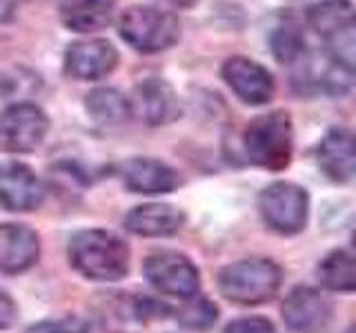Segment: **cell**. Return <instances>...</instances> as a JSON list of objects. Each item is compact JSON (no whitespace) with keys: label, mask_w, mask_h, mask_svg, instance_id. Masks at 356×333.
<instances>
[{"label":"cell","mask_w":356,"mask_h":333,"mask_svg":"<svg viewBox=\"0 0 356 333\" xmlns=\"http://www.w3.org/2000/svg\"><path fill=\"white\" fill-rule=\"evenodd\" d=\"M70 262L89 280L114 282L129 269V249L114 233L87 229L70 240Z\"/></svg>","instance_id":"obj_1"},{"label":"cell","mask_w":356,"mask_h":333,"mask_svg":"<svg viewBox=\"0 0 356 333\" xmlns=\"http://www.w3.org/2000/svg\"><path fill=\"white\" fill-rule=\"evenodd\" d=\"M243 149L248 160L270 171H281L292 162L294 131L287 111H270L254 118L243 133Z\"/></svg>","instance_id":"obj_2"},{"label":"cell","mask_w":356,"mask_h":333,"mask_svg":"<svg viewBox=\"0 0 356 333\" xmlns=\"http://www.w3.org/2000/svg\"><path fill=\"white\" fill-rule=\"evenodd\" d=\"M307 25L325 42V56L354 74V5L352 0H321L307 9Z\"/></svg>","instance_id":"obj_3"},{"label":"cell","mask_w":356,"mask_h":333,"mask_svg":"<svg viewBox=\"0 0 356 333\" xmlns=\"http://www.w3.org/2000/svg\"><path fill=\"white\" fill-rule=\"evenodd\" d=\"M118 33L138 53H161L181 38V22L159 7L131 5L118 18Z\"/></svg>","instance_id":"obj_4"},{"label":"cell","mask_w":356,"mask_h":333,"mask_svg":"<svg viewBox=\"0 0 356 333\" xmlns=\"http://www.w3.org/2000/svg\"><path fill=\"white\" fill-rule=\"evenodd\" d=\"M281 287V269L265 258L234 262L220 271L218 289L234 305H263Z\"/></svg>","instance_id":"obj_5"},{"label":"cell","mask_w":356,"mask_h":333,"mask_svg":"<svg viewBox=\"0 0 356 333\" xmlns=\"http://www.w3.org/2000/svg\"><path fill=\"white\" fill-rule=\"evenodd\" d=\"M259 209L265 225L281 236H294L305 229L309 198L303 187L294 182H274L259 196Z\"/></svg>","instance_id":"obj_6"},{"label":"cell","mask_w":356,"mask_h":333,"mask_svg":"<svg viewBox=\"0 0 356 333\" xmlns=\"http://www.w3.org/2000/svg\"><path fill=\"white\" fill-rule=\"evenodd\" d=\"M143 273L161 293L181 300L196 296L200 287V273L194 262L176 251L152 253L143 264Z\"/></svg>","instance_id":"obj_7"},{"label":"cell","mask_w":356,"mask_h":333,"mask_svg":"<svg viewBox=\"0 0 356 333\" xmlns=\"http://www.w3.org/2000/svg\"><path fill=\"white\" fill-rule=\"evenodd\" d=\"M49 131V118L31 103H14L0 114V147L11 153L33 151Z\"/></svg>","instance_id":"obj_8"},{"label":"cell","mask_w":356,"mask_h":333,"mask_svg":"<svg viewBox=\"0 0 356 333\" xmlns=\"http://www.w3.org/2000/svg\"><path fill=\"white\" fill-rule=\"evenodd\" d=\"M129 100V111L134 118L149 127H161L178 118L181 105L172 85L163 78H147L134 87Z\"/></svg>","instance_id":"obj_9"},{"label":"cell","mask_w":356,"mask_h":333,"mask_svg":"<svg viewBox=\"0 0 356 333\" xmlns=\"http://www.w3.org/2000/svg\"><path fill=\"white\" fill-rule=\"evenodd\" d=\"M118 65L116 47L105 38H85L72 42L65 51V71L78 80H100Z\"/></svg>","instance_id":"obj_10"},{"label":"cell","mask_w":356,"mask_h":333,"mask_svg":"<svg viewBox=\"0 0 356 333\" xmlns=\"http://www.w3.org/2000/svg\"><path fill=\"white\" fill-rule=\"evenodd\" d=\"M222 80L248 105H265L274 96V78L261 62L234 56L222 65Z\"/></svg>","instance_id":"obj_11"},{"label":"cell","mask_w":356,"mask_h":333,"mask_svg":"<svg viewBox=\"0 0 356 333\" xmlns=\"http://www.w3.org/2000/svg\"><path fill=\"white\" fill-rule=\"evenodd\" d=\"M285 325L296 333H318L332 318V302L312 287H296L281 307Z\"/></svg>","instance_id":"obj_12"},{"label":"cell","mask_w":356,"mask_h":333,"mask_svg":"<svg viewBox=\"0 0 356 333\" xmlns=\"http://www.w3.org/2000/svg\"><path fill=\"white\" fill-rule=\"evenodd\" d=\"M44 200V187L27 164H0V207L7 211H31Z\"/></svg>","instance_id":"obj_13"},{"label":"cell","mask_w":356,"mask_h":333,"mask_svg":"<svg viewBox=\"0 0 356 333\" xmlns=\"http://www.w3.org/2000/svg\"><path fill=\"white\" fill-rule=\"evenodd\" d=\"M316 160L330 180L350 182L356 171V149L352 131L343 127L330 129L316 147Z\"/></svg>","instance_id":"obj_14"},{"label":"cell","mask_w":356,"mask_h":333,"mask_svg":"<svg viewBox=\"0 0 356 333\" xmlns=\"http://www.w3.org/2000/svg\"><path fill=\"white\" fill-rule=\"evenodd\" d=\"M120 180L134 194H170L181 178L170 164L154 158H129L120 164Z\"/></svg>","instance_id":"obj_15"},{"label":"cell","mask_w":356,"mask_h":333,"mask_svg":"<svg viewBox=\"0 0 356 333\" xmlns=\"http://www.w3.org/2000/svg\"><path fill=\"white\" fill-rule=\"evenodd\" d=\"M40 255L38 233L27 225H0V271L22 273L36 264Z\"/></svg>","instance_id":"obj_16"},{"label":"cell","mask_w":356,"mask_h":333,"mask_svg":"<svg viewBox=\"0 0 356 333\" xmlns=\"http://www.w3.org/2000/svg\"><path fill=\"white\" fill-rule=\"evenodd\" d=\"M185 214L174 205L149 203L131 209L125 218L127 231L145 238H167L183 229Z\"/></svg>","instance_id":"obj_17"},{"label":"cell","mask_w":356,"mask_h":333,"mask_svg":"<svg viewBox=\"0 0 356 333\" xmlns=\"http://www.w3.org/2000/svg\"><path fill=\"white\" fill-rule=\"evenodd\" d=\"M114 5V0H60L58 11L67 29L89 33L109 25Z\"/></svg>","instance_id":"obj_18"},{"label":"cell","mask_w":356,"mask_h":333,"mask_svg":"<svg viewBox=\"0 0 356 333\" xmlns=\"http://www.w3.org/2000/svg\"><path fill=\"white\" fill-rule=\"evenodd\" d=\"M85 109L96 125L118 127L131 118L129 100L114 87H96L85 98Z\"/></svg>","instance_id":"obj_19"},{"label":"cell","mask_w":356,"mask_h":333,"mask_svg":"<svg viewBox=\"0 0 356 333\" xmlns=\"http://www.w3.org/2000/svg\"><path fill=\"white\" fill-rule=\"evenodd\" d=\"M318 280L330 291L350 293L356 287V269H354V255L348 249H337L327 253L318 264Z\"/></svg>","instance_id":"obj_20"},{"label":"cell","mask_w":356,"mask_h":333,"mask_svg":"<svg viewBox=\"0 0 356 333\" xmlns=\"http://www.w3.org/2000/svg\"><path fill=\"white\" fill-rule=\"evenodd\" d=\"M270 44H272L274 58L283 65H296L307 53L303 27H300V22L296 18H289V16L283 18L272 29Z\"/></svg>","instance_id":"obj_21"},{"label":"cell","mask_w":356,"mask_h":333,"mask_svg":"<svg viewBox=\"0 0 356 333\" xmlns=\"http://www.w3.org/2000/svg\"><path fill=\"white\" fill-rule=\"evenodd\" d=\"M174 316L187 329L207 331L209 327L216 325V320H218V307L211 302L209 298L196 293L192 298H187L185 302L174 311Z\"/></svg>","instance_id":"obj_22"},{"label":"cell","mask_w":356,"mask_h":333,"mask_svg":"<svg viewBox=\"0 0 356 333\" xmlns=\"http://www.w3.org/2000/svg\"><path fill=\"white\" fill-rule=\"evenodd\" d=\"M27 333H92L89 322L78 316H65L58 320H44L27 329Z\"/></svg>","instance_id":"obj_23"},{"label":"cell","mask_w":356,"mask_h":333,"mask_svg":"<svg viewBox=\"0 0 356 333\" xmlns=\"http://www.w3.org/2000/svg\"><path fill=\"white\" fill-rule=\"evenodd\" d=\"M225 333H276L274 325L265 318H238L229 322Z\"/></svg>","instance_id":"obj_24"},{"label":"cell","mask_w":356,"mask_h":333,"mask_svg":"<svg viewBox=\"0 0 356 333\" xmlns=\"http://www.w3.org/2000/svg\"><path fill=\"white\" fill-rule=\"evenodd\" d=\"M16 314H18L16 302L9 298V293L0 291V329H7L14 325Z\"/></svg>","instance_id":"obj_25"},{"label":"cell","mask_w":356,"mask_h":333,"mask_svg":"<svg viewBox=\"0 0 356 333\" xmlns=\"http://www.w3.org/2000/svg\"><path fill=\"white\" fill-rule=\"evenodd\" d=\"M16 16V5L14 0H0V25H7Z\"/></svg>","instance_id":"obj_26"},{"label":"cell","mask_w":356,"mask_h":333,"mask_svg":"<svg viewBox=\"0 0 356 333\" xmlns=\"http://www.w3.org/2000/svg\"><path fill=\"white\" fill-rule=\"evenodd\" d=\"M161 3H167L172 7H192V5L198 3V0H161Z\"/></svg>","instance_id":"obj_27"}]
</instances>
